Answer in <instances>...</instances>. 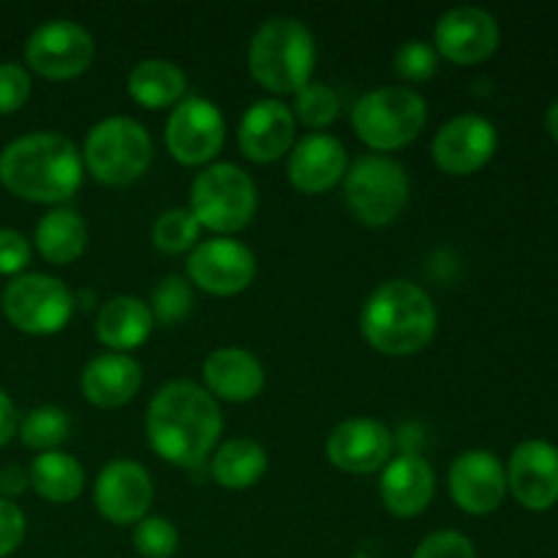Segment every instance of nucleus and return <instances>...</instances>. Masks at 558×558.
<instances>
[{
	"instance_id": "obj_1",
	"label": "nucleus",
	"mask_w": 558,
	"mask_h": 558,
	"mask_svg": "<svg viewBox=\"0 0 558 558\" xmlns=\"http://www.w3.org/2000/svg\"><path fill=\"white\" fill-rule=\"evenodd\" d=\"M145 430L158 458L172 466H199L221 439V407L194 381H169L147 407Z\"/></svg>"
},
{
	"instance_id": "obj_2",
	"label": "nucleus",
	"mask_w": 558,
	"mask_h": 558,
	"mask_svg": "<svg viewBox=\"0 0 558 558\" xmlns=\"http://www.w3.org/2000/svg\"><path fill=\"white\" fill-rule=\"evenodd\" d=\"M82 153L54 131H36L9 142L0 153V183L36 205H60L82 185Z\"/></svg>"
},
{
	"instance_id": "obj_3",
	"label": "nucleus",
	"mask_w": 558,
	"mask_h": 558,
	"mask_svg": "<svg viewBox=\"0 0 558 558\" xmlns=\"http://www.w3.org/2000/svg\"><path fill=\"white\" fill-rule=\"evenodd\" d=\"M439 314L425 289L417 283L392 278L379 283L365 300L360 330L363 338L387 357H409L434 341Z\"/></svg>"
},
{
	"instance_id": "obj_4",
	"label": "nucleus",
	"mask_w": 558,
	"mask_h": 558,
	"mask_svg": "<svg viewBox=\"0 0 558 558\" xmlns=\"http://www.w3.org/2000/svg\"><path fill=\"white\" fill-rule=\"evenodd\" d=\"M314 33L294 16H270L251 38L248 71L265 90L278 96L303 90L314 76Z\"/></svg>"
},
{
	"instance_id": "obj_5",
	"label": "nucleus",
	"mask_w": 558,
	"mask_h": 558,
	"mask_svg": "<svg viewBox=\"0 0 558 558\" xmlns=\"http://www.w3.org/2000/svg\"><path fill=\"white\" fill-rule=\"evenodd\" d=\"M153 163V140L134 118H104L87 131L82 167L93 180L109 189H123L140 180Z\"/></svg>"
},
{
	"instance_id": "obj_6",
	"label": "nucleus",
	"mask_w": 558,
	"mask_h": 558,
	"mask_svg": "<svg viewBox=\"0 0 558 558\" xmlns=\"http://www.w3.org/2000/svg\"><path fill=\"white\" fill-rule=\"evenodd\" d=\"M428 104L414 87L390 85L365 93L352 109V129L360 142L381 153L412 145L425 129Z\"/></svg>"
},
{
	"instance_id": "obj_7",
	"label": "nucleus",
	"mask_w": 558,
	"mask_h": 558,
	"mask_svg": "<svg viewBox=\"0 0 558 558\" xmlns=\"http://www.w3.org/2000/svg\"><path fill=\"white\" fill-rule=\"evenodd\" d=\"M189 202V210L202 229L229 238L254 221L259 191L245 169L234 163H210L191 183Z\"/></svg>"
},
{
	"instance_id": "obj_8",
	"label": "nucleus",
	"mask_w": 558,
	"mask_h": 558,
	"mask_svg": "<svg viewBox=\"0 0 558 558\" xmlns=\"http://www.w3.org/2000/svg\"><path fill=\"white\" fill-rule=\"evenodd\" d=\"M343 199L352 216L365 227H390L409 205L407 169L396 158L368 153L347 169Z\"/></svg>"
},
{
	"instance_id": "obj_9",
	"label": "nucleus",
	"mask_w": 558,
	"mask_h": 558,
	"mask_svg": "<svg viewBox=\"0 0 558 558\" xmlns=\"http://www.w3.org/2000/svg\"><path fill=\"white\" fill-rule=\"evenodd\" d=\"M3 314L27 336H54L74 316V294L60 278L27 272L5 287Z\"/></svg>"
},
{
	"instance_id": "obj_10",
	"label": "nucleus",
	"mask_w": 558,
	"mask_h": 558,
	"mask_svg": "<svg viewBox=\"0 0 558 558\" xmlns=\"http://www.w3.org/2000/svg\"><path fill=\"white\" fill-rule=\"evenodd\" d=\"M163 142L169 156L183 167H210L227 142V120L210 98L185 96L169 112Z\"/></svg>"
},
{
	"instance_id": "obj_11",
	"label": "nucleus",
	"mask_w": 558,
	"mask_h": 558,
	"mask_svg": "<svg viewBox=\"0 0 558 558\" xmlns=\"http://www.w3.org/2000/svg\"><path fill=\"white\" fill-rule=\"evenodd\" d=\"M96 58L93 36L74 20H49L31 33L25 60L38 76L52 82L76 80Z\"/></svg>"
},
{
	"instance_id": "obj_12",
	"label": "nucleus",
	"mask_w": 558,
	"mask_h": 558,
	"mask_svg": "<svg viewBox=\"0 0 558 558\" xmlns=\"http://www.w3.org/2000/svg\"><path fill=\"white\" fill-rule=\"evenodd\" d=\"M189 281L216 298H234L256 278V256L234 238H213L196 245L185 262Z\"/></svg>"
},
{
	"instance_id": "obj_13",
	"label": "nucleus",
	"mask_w": 558,
	"mask_h": 558,
	"mask_svg": "<svg viewBox=\"0 0 558 558\" xmlns=\"http://www.w3.org/2000/svg\"><path fill=\"white\" fill-rule=\"evenodd\" d=\"M499 150V131L483 114H458L447 120L434 136V161L441 172L466 178L488 167L490 158Z\"/></svg>"
},
{
	"instance_id": "obj_14",
	"label": "nucleus",
	"mask_w": 558,
	"mask_h": 558,
	"mask_svg": "<svg viewBox=\"0 0 558 558\" xmlns=\"http://www.w3.org/2000/svg\"><path fill=\"white\" fill-rule=\"evenodd\" d=\"M501 31L490 11L477 5H458L436 22L434 49L439 58L456 65L485 63L499 49Z\"/></svg>"
},
{
	"instance_id": "obj_15",
	"label": "nucleus",
	"mask_w": 558,
	"mask_h": 558,
	"mask_svg": "<svg viewBox=\"0 0 558 558\" xmlns=\"http://www.w3.org/2000/svg\"><path fill=\"white\" fill-rule=\"evenodd\" d=\"M93 501L104 521L114 526H136L153 505V480L142 463L118 458L98 472Z\"/></svg>"
},
{
	"instance_id": "obj_16",
	"label": "nucleus",
	"mask_w": 558,
	"mask_h": 558,
	"mask_svg": "<svg viewBox=\"0 0 558 558\" xmlns=\"http://www.w3.org/2000/svg\"><path fill=\"white\" fill-rule=\"evenodd\" d=\"M507 494L529 512H548L558 505V447L526 439L507 461Z\"/></svg>"
},
{
	"instance_id": "obj_17",
	"label": "nucleus",
	"mask_w": 558,
	"mask_h": 558,
	"mask_svg": "<svg viewBox=\"0 0 558 558\" xmlns=\"http://www.w3.org/2000/svg\"><path fill=\"white\" fill-rule=\"evenodd\" d=\"M452 501L469 515H490L507 496V469L490 450H466L447 472Z\"/></svg>"
},
{
	"instance_id": "obj_18",
	"label": "nucleus",
	"mask_w": 558,
	"mask_h": 558,
	"mask_svg": "<svg viewBox=\"0 0 558 558\" xmlns=\"http://www.w3.org/2000/svg\"><path fill=\"white\" fill-rule=\"evenodd\" d=\"M327 458L338 472L374 474L390 463L392 434L385 423L371 417L343 420L327 436Z\"/></svg>"
},
{
	"instance_id": "obj_19",
	"label": "nucleus",
	"mask_w": 558,
	"mask_h": 558,
	"mask_svg": "<svg viewBox=\"0 0 558 558\" xmlns=\"http://www.w3.org/2000/svg\"><path fill=\"white\" fill-rule=\"evenodd\" d=\"M294 136H298V120L292 107L278 98H262L254 101L238 125V145L248 161L272 163L292 153Z\"/></svg>"
},
{
	"instance_id": "obj_20",
	"label": "nucleus",
	"mask_w": 558,
	"mask_h": 558,
	"mask_svg": "<svg viewBox=\"0 0 558 558\" xmlns=\"http://www.w3.org/2000/svg\"><path fill=\"white\" fill-rule=\"evenodd\" d=\"M349 169L347 147L332 134H308L300 142H294L289 153V183L300 194H325L332 191L338 183H343Z\"/></svg>"
},
{
	"instance_id": "obj_21",
	"label": "nucleus",
	"mask_w": 558,
	"mask_h": 558,
	"mask_svg": "<svg viewBox=\"0 0 558 558\" xmlns=\"http://www.w3.org/2000/svg\"><path fill=\"white\" fill-rule=\"evenodd\" d=\"M436 494V474L420 452H401L381 469V505L396 518H417Z\"/></svg>"
},
{
	"instance_id": "obj_22",
	"label": "nucleus",
	"mask_w": 558,
	"mask_h": 558,
	"mask_svg": "<svg viewBox=\"0 0 558 558\" xmlns=\"http://www.w3.org/2000/svg\"><path fill=\"white\" fill-rule=\"evenodd\" d=\"M205 390L229 403H248L265 390V368L259 360L240 347H221L210 352L202 365Z\"/></svg>"
},
{
	"instance_id": "obj_23",
	"label": "nucleus",
	"mask_w": 558,
	"mask_h": 558,
	"mask_svg": "<svg viewBox=\"0 0 558 558\" xmlns=\"http://www.w3.org/2000/svg\"><path fill=\"white\" fill-rule=\"evenodd\" d=\"M82 396L98 409H120L134 401L142 387V365L131 354L107 352L93 357L82 371Z\"/></svg>"
},
{
	"instance_id": "obj_24",
	"label": "nucleus",
	"mask_w": 558,
	"mask_h": 558,
	"mask_svg": "<svg viewBox=\"0 0 558 558\" xmlns=\"http://www.w3.org/2000/svg\"><path fill=\"white\" fill-rule=\"evenodd\" d=\"M153 327H156V322H153L150 305L140 298H131V294L107 300L96 316L98 343L118 354L140 349L150 338Z\"/></svg>"
},
{
	"instance_id": "obj_25",
	"label": "nucleus",
	"mask_w": 558,
	"mask_h": 558,
	"mask_svg": "<svg viewBox=\"0 0 558 558\" xmlns=\"http://www.w3.org/2000/svg\"><path fill=\"white\" fill-rule=\"evenodd\" d=\"M185 71L172 60H142L129 74V96L145 109H174L185 98Z\"/></svg>"
},
{
	"instance_id": "obj_26",
	"label": "nucleus",
	"mask_w": 558,
	"mask_h": 558,
	"mask_svg": "<svg viewBox=\"0 0 558 558\" xmlns=\"http://www.w3.org/2000/svg\"><path fill=\"white\" fill-rule=\"evenodd\" d=\"M33 240L49 265H71L87 248V223L71 207H54L36 223Z\"/></svg>"
},
{
	"instance_id": "obj_27",
	"label": "nucleus",
	"mask_w": 558,
	"mask_h": 558,
	"mask_svg": "<svg viewBox=\"0 0 558 558\" xmlns=\"http://www.w3.org/2000/svg\"><path fill=\"white\" fill-rule=\"evenodd\" d=\"M27 477H31L33 490L52 505H71L85 490V469L63 450L41 452L31 463Z\"/></svg>"
},
{
	"instance_id": "obj_28",
	"label": "nucleus",
	"mask_w": 558,
	"mask_h": 558,
	"mask_svg": "<svg viewBox=\"0 0 558 558\" xmlns=\"http://www.w3.org/2000/svg\"><path fill=\"white\" fill-rule=\"evenodd\" d=\"M210 474L221 488L245 490L267 474V452L254 439H229L213 452Z\"/></svg>"
},
{
	"instance_id": "obj_29",
	"label": "nucleus",
	"mask_w": 558,
	"mask_h": 558,
	"mask_svg": "<svg viewBox=\"0 0 558 558\" xmlns=\"http://www.w3.org/2000/svg\"><path fill=\"white\" fill-rule=\"evenodd\" d=\"M16 430H20L22 445L41 456V452L60 450V445L69 441L71 417L60 407H38L22 417Z\"/></svg>"
},
{
	"instance_id": "obj_30",
	"label": "nucleus",
	"mask_w": 558,
	"mask_h": 558,
	"mask_svg": "<svg viewBox=\"0 0 558 558\" xmlns=\"http://www.w3.org/2000/svg\"><path fill=\"white\" fill-rule=\"evenodd\" d=\"M294 120L314 134H322V129H330L341 114V98L325 82H308L303 90L294 93Z\"/></svg>"
},
{
	"instance_id": "obj_31",
	"label": "nucleus",
	"mask_w": 558,
	"mask_h": 558,
	"mask_svg": "<svg viewBox=\"0 0 558 558\" xmlns=\"http://www.w3.org/2000/svg\"><path fill=\"white\" fill-rule=\"evenodd\" d=\"M199 238L202 227L189 207H174V210L161 213L156 227H153V245L169 256L191 254L199 245Z\"/></svg>"
},
{
	"instance_id": "obj_32",
	"label": "nucleus",
	"mask_w": 558,
	"mask_h": 558,
	"mask_svg": "<svg viewBox=\"0 0 558 558\" xmlns=\"http://www.w3.org/2000/svg\"><path fill=\"white\" fill-rule=\"evenodd\" d=\"M194 311V289L191 281L183 276H167L156 287L150 300V314L153 322L161 327H174L180 322L189 319Z\"/></svg>"
},
{
	"instance_id": "obj_33",
	"label": "nucleus",
	"mask_w": 558,
	"mask_h": 558,
	"mask_svg": "<svg viewBox=\"0 0 558 558\" xmlns=\"http://www.w3.org/2000/svg\"><path fill=\"white\" fill-rule=\"evenodd\" d=\"M131 543L142 558H174L180 548V532L167 518L147 515L134 526Z\"/></svg>"
},
{
	"instance_id": "obj_34",
	"label": "nucleus",
	"mask_w": 558,
	"mask_h": 558,
	"mask_svg": "<svg viewBox=\"0 0 558 558\" xmlns=\"http://www.w3.org/2000/svg\"><path fill=\"white\" fill-rule=\"evenodd\" d=\"M439 71V54L428 41H407L396 52V74L403 82H428Z\"/></svg>"
},
{
	"instance_id": "obj_35",
	"label": "nucleus",
	"mask_w": 558,
	"mask_h": 558,
	"mask_svg": "<svg viewBox=\"0 0 558 558\" xmlns=\"http://www.w3.org/2000/svg\"><path fill=\"white\" fill-rule=\"evenodd\" d=\"M412 558H477L472 539L452 529H441V532L428 534L423 543L417 545Z\"/></svg>"
},
{
	"instance_id": "obj_36",
	"label": "nucleus",
	"mask_w": 558,
	"mask_h": 558,
	"mask_svg": "<svg viewBox=\"0 0 558 558\" xmlns=\"http://www.w3.org/2000/svg\"><path fill=\"white\" fill-rule=\"evenodd\" d=\"M31 98V76L22 65L0 63V114H11Z\"/></svg>"
},
{
	"instance_id": "obj_37",
	"label": "nucleus",
	"mask_w": 558,
	"mask_h": 558,
	"mask_svg": "<svg viewBox=\"0 0 558 558\" xmlns=\"http://www.w3.org/2000/svg\"><path fill=\"white\" fill-rule=\"evenodd\" d=\"M31 243L14 229H0V276H20L31 265Z\"/></svg>"
},
{
	"instance_id": "obj_38",
	"label": "nucleus",
	"mask_w": 558,
	"mask_h": 558,
	"mask_svg": "<svg viewBox=\"0 0 558 558\" xmlns=\"http://www.w3.org/2000/svg\"><path fill=\"white\" fill-rule=\"evenodd\" d=\"M25 539V515L9 499H0V558L11 556Z\"/></svg>"
},
{
	"instance_id": "obj_39",
	"label": "nucleus",
	"mask_w": 558,
	"mask_h": 558,
	"mask_svg": "<svg viewBox=\"0 0 558 558\" xmlns=\"http://www.w3.org/2000/svg\"><path fill=\"white\" fill-rule=\"evenodd\" d=\"M31 485L25 469L20 466H5L0 469V499H14V496L25 494V488Z\"/></svg>"
},
{
	"instance_id": "obj_40",
	"label": "nucleus",
	"mask_w": 558,
	"mask_h": 558,
	"mask_svg": "<svg viewBox=\"0 0 558 558\" xmlns=\"http://www.w3.org/2000/svg\"><path fill=\"white\" fill-rule=\"evenodd\" d=\"M16 425H20V420H16L14 403H11V398L0 390V447L9 445L11 436L16 434Z\"/></svg>"
},
{
	"instance_id": "obj_41",
	"label": "nucleus",
	"mask_w": 558,
	"mask_h": 558,
	"mask_svg": "<svg viewBox=\"0 0 558 558\" xmlns=\"http://www.w3.org/2000/svg\"><path fill=\"white\" fill-rule=\"evenodd\" d=\"M545 131H548L550 140L558 145V101L550 104V109L545 112Z\"/></svg>"
}]
</instances>
